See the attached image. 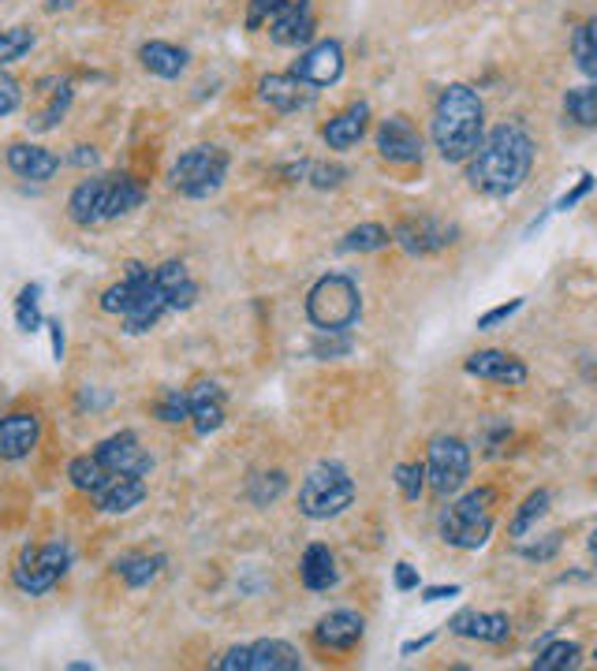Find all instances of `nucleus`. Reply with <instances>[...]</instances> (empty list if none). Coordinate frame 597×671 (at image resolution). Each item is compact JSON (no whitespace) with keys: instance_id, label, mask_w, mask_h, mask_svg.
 Masks as SVG:
<instances>
[{"instance_id":"393cba45","label":"nucleus","mask_w":597,"mask_h":671,"mask_svg":"<svg viewBox=\"0 0 597 671\" xmlns=\"http://www.w3.org/2000/svg\"><path fill=\"white\" fill-rule=\"evenodd\" d=\"M149 273H154L149 265H143V262H127L124 280H119V284H113V287H108V292L102 295V310H105V314H119V317H124L127 310L138 303V295L146 292Z\"/></svg>"},{"instance_id":"a19ab883","label":"nucleus","mask_w":597,"mask_h":671,"mask_svg":"<svg viewBox=\"0 0 597 671\" xmlns=\"http://www.w3.org/2000/svg\"><path fill=\"white\" fill-rule=\"evenodd\" d=\"M157 418L168 426H179V422H191V399L187 392H179V388H168L161 396V403H157Z\"/></svg>"},{"instance_id":"f3484780","label":"nucleus","mask_w":597,"mask_h":671,"mask_svg":"<svg viewBox=\"0 0 597 671\" xmlns=\"http://www.w3.org/2000/svg\"><path fill=\"white\" fill-rule=\"evenodd\" d=\"M4 161L19 179H30V184H49V179L60 172V157L49 146H38V143L8 146Z\"/></svg>"},{"instance_id":"7ed1b4c3","label":"nucleus","mask_w":597,"mask_h":671,"mask_svg":"<svg viewBox=\"0 0 597 671\" xmlns=\"http://www.w3.org/2000/svg\"><path fill=\"white\" fill-rule=\"evenodd\" d=\"M358 314H363V295L355 280L344 273L322 276L306 295V317L317 333H344L358 322Z\"/></svg>"},{"instance_id":"6e6552de","label":"nucleus","mask_w":597,"mask_h":671,"mask_svg":"<svg viewBox=\"0 0 597 671\" xmlns=\"http://www.w3.org/2000/svg\"><path fill=\"white\" fill-rule=\"evenodd\" d=\"M471 478V448L460 437H437L426 459V482L437 496H455Z\"/></svg>"},{"instance_id":"473e14b6","label":"nucleus","mask_w":597,"mask_h":671,"mask_svg":"<svg viewBox=\"0 0 597 671\" xmlns=\"http://www.w3.org/2000/svg\"><path fill=\"white\" fill-rule=\"evenodd\" d=\"M549 504H553V493H549V489H537V493H531V496H526L523 504H520V511L512 515V523H507V534H512V537H526L537 518H542L545 511H549Z\"/></svg>"},{"instance_id":"dca6fc26","label":"nucleus","mask_w":597,"mask_h":671,"mask_svg":"<svg viewBox=\"0 0 597 671\" xmlns=\"http://www.w3.org/2000/svg\"><path fill=\"white\" fill-rule=\"evenodd\" d=\"M314 0H287L281 15L269 23V38L276 45H306L314 38Z\"/></svg>"},{"instance_id":"20e7f679","label":"nucleus","mask_w":597,"mask_h":671,"mask_svg":"<svg viewBox=\"0 0 597 671\" xmlns=\"http://www.w3.org/2000/svg\"><path fill=\"white\" fill-rule=\"evenodd\" d=\"M493 504L496 493L493 489H474V493L460 496L455 504H448L437 518L441 526V541L452 548H482L493 534Z\"/></svg>"},{"instance_id":"f8f14e48","label":"nucleus","mask_w":597,"mask_h":671,"mask_svg":"<svg viewBox=\"0 0 597 671\" xmlns=\"http://www.w3.org/2000/svg\"><path fill=\"white\" fill-rule=\"evenodd\" d=\"M42 440V418L34 410H15V415L0 418V459L4 463H19L38 448Z\"/></svg>"},{"instance_id":"37998d69","label":"nucleus","mask_w":597,"mask_h":671,"mask_svg":"<svg viewBox=\"0 0 597 671\" xmlns=\"http://www.w3.org/2000/svg\"><path fill=\"white\" fill-rule=\"evenodd\" d=\"M352 347H355V339H352V333H322L314 339V358H344V355H352Z\"/></svg>"},{"instance_id":"2f4dec72","label":"nucleus","mask_w":597,"mask_h":671,"mask_svg":"<svg viewBox=\"0 0 597 671\" xmlns=\"http://www.w3.org/2000/svg\"><path fill=\"white\" fill-rule=\"evenodd\" d=\"M284 176L306 179V184L328 190V187H341V184H344V179H347V168H344V165H325V161H303V165H287Z\"/></svg>"},{"instance_id":"6e6d98bb","label":"nucleus","mask_w":597,"mask_h":671,"mask_svg":"<svg viewBox=\"0 0 597 671\" xmlns=\"http://www.w3.org/2000/svg\"><path fill=\"white\" fill-rule=\"evenodd\" d=\"M430 642H433V635L418 638V642H404V649H400V653H404V657H415V653H422V649L430 646Z\"/></svg>"},{"instance_id":"39448f33","label":"nucleus","mask_w":597,"mask_h":671,"mask_svg":"<svg viewBox=\"0 0 597 671\" xmlns=\"http://www.w3.org/2000/svg\"><path fill=\"white\" fill-rule=\"evenodd\" d=\"M355 504V482L341 463H322L306 474L303 489H298V511L314 523L344 515Z\"/></svg>"},{"instance_id":"8fccbe9b","label":"nucleus","mask_w":597,"mask_h":671,"mask_svg":"<svg viewBox=\"0 0 597 671\" xmlns=\"http://www.w3.org/2000/svg\"><path fill=\"white\" fill-rule=\"evenodd\" d=\"M520 306H523V298H512V303H504V306H493L490 314H482V317H478V328H482V333H485V328H493V325L507 322V317H512Z\"/></svg>"},{"instance_id":"9d476101","label":"nucleus","mask_w":597,"mask_h":671,"mask_svg":"<svg viewBox=\"0 0 597 671\" xmlns=\"http://www.w3.org/2000/svg\"><path fill=\"white\" fill-rule=\"evenodd\" d=\"M377 154L388 165H418L422 161V135L407 116H388L377 127Z\"/></svg>"},{"instance_id":"79ce46f5","label":"nucleus","mask_w":597,"mask_h":671,"mask_svg":"<svg viewBox=\"0 0 597 671\" xmlns=\"http://www.w3.org/2000/svg\"><path fill=\"white\" fill-rule=\"evenodd\" d=\"M392 474H396V485H400L404 500H407V504H415V500L422 496V489H426V466L422 463H400Z\"/></svg>"},{"instance_id":"49530a36","label":"nucleus","mask_w":597,"mask_h":671,"mask_svg":"<svg viewBox=\"0 0 597 671\" xmlns=\"http://www.w3.org/2000/svg\"><path fill=\"white\" fill-rule=\"evenodd\" d=\"M19 105H23V90H19V83L12 75L0 72V119L12 116Z\"/></svg>"},{"instance_id":"c85d7f7f","label":"nucleus","mask_w":597,"mask_h":671,"mask_svg":"<svg viewBox=\"0 0 597 671\" xmlns=\"http://www.w3.org/2000/svg\"><path fill=\"white\" fill-rule=\"evenodd\" d=\"M165 564H168L165 556H146V553H135V556H119L113 570H116V575L124 578V583L132 586V589H143V586L154 583L157 575H161Z\"/></svg>"},{"instance_id":"f704fd0d","label":"nucleus","mask_w":597,"mask_h":671,"mask_svg":"<svg viewBox=\"0 0 597 671\" xmlns=\"http://www.w3.org/2000/svg\"><path fill=\"white\" fill-rule=\"evenodd\" d=\"M67 478H72V485H75V489H83V493L94 496L97 489L105 485L108 470L102 466V459L90 452V455H78V459H72V463H67Z\"/></svg>"},{"instance_id":"2eb2a0df","label":"nucleus","mask_w":597,"mask_h":671,"mask_svg":"<svg viewBox=\"0 0 597 671\" xmlns=\"http://www.w3.org/2000/svg\"><path fill=\"white\" fill-rule=\"evenodd\" d=\"M292 75H298L303 83H311V86H333L336 78L344 75V49H341V42L325 38V42L311 45L303 56L295 60Z\"/></svg>"},{"instance_id":"72a5a7b5","label":"nucleus","mask_w":597,"mask_h":671,"mask_svg":"<svg viewBox=\"0 0 597 671\" xmlns=\"http://www.w3.org/2000/svg\"><path fill=\"white\" fill-rule=\"evenodd\" d=\"M572 56H575V67H579L583 75L597 78V19H590V23H583V27H575Z\"/></svg>"},{"instance_id":"c756f323","label":"nucleus","mask_w":597,"mask_h":671,"mask_svg":"<svg viewBox=\"0 0 597 671\" xmlns=\"http://www.w3.org/2000/svg\"><path fill=\"white\" fill-rule=\"evenodd\" d=\"M146 202V187L138 184L135 176L127 172H116V184H113V202H108V220H119L127 213H135L138 206Z\"/></svg>"},{"instance_id":"cd10ccee","label":"nucleus","mask_w":597,"mask_h":671,"mask_svg":"<svg viewBox=\"0 0 597 671\" xmlns=\"http://www.w3.org/2000/svg\"><path fill=\"white\" fill-rule=\"evenodd\" d=\"M295 668H303V657H298L295 646L281 642V638H262V642L251 646L247 671H295Z\"/></svg>"},{"instance_id":"3c124183","label":"nucleus","mask_w":597,"mask_h":671,"mask_svg":"<svg viewBox=\"0 0 597 671\" xmlns=\"http://www.w3.org/2000/svg\"><path fill=\"white\" fill-rule=\"evenodd\" d=\"M396 589H400V594L418 589V570L411 564H396Z\"/></svg>"},{"instance_id":"a211bd4d","label":"nucleus","mask_w":597,"mask_h":671,"mask_svg":"<svg viewBox=\"0 0 597 671\" xmlns=\"http://www.w3.org/2000/svg\"><path fill=\"white\" fill-rule=\"evenodd\" d=\"M363 616L352 612V608H336V612H328L322 623L314 627V638L322 649H333V653H352V649L363 642Z\"/></svg>"},{"instance_id":"603ef678","label":"nucleus","mask_w":597,"mask_h":671,"mask_svg":"<svg viewBox=\"0 0 597 671\" xmlns=\"http://www.w3.org/2000/svg\"><path fill=\"white\" fill-rule=\"evenodd\" d=\"M49 325V339H53V358L60 363L64 358V325H60V317H45Z\"/></svg>"},{"instance_id":"423d86ee","label":"nucleus","mask_w":597,"mask_h":671,"mask_svg":"<svg viewBox=\"0 0 597 671\" xmlns=\"http://www.w3.org/2000/svg\"><path fill=\"white\" fill-rule=\"evenodd\" d=\"M72 567V548L64 541H49V545H30L19 553L15 567H12V583L19 594L30 597H45L60 578L67 575Z\"/></svg>"},{"instance_id":"412c9836","label":"nucleus","mask_w":597,"mask_h":671,"mask_svg":"<svg viewBox=\"0 0 597 671\" xmlns=\"http://www.w3.org/2000/svg\"><path fill=\"white\" fill-rule=\"evenodd\" d=\"M463 369L478 380H496V385H523L526 380V366L507 350H474Z\"/></svg>"},{"instance_id":"864d4df0","label":"nucleus","mask_w":597,"mask_h":671,"mask_svg":"<svg viewBox=\"0 0 597 671\" xmlns=\"http://www.w3.org/2000/svg\"><path fill=\"white\" fill-rule=\"evenodd\" d=\"M72 165H78V168H94L97 165V149L94 146H75V154H72Z\"/></svg>"},{"instance_id":"9b49d317","label":"nucleus","mask_w":597,"mask_h":671,"mask_svg":"<svg viewBox=\"0 0 597 671\" xmlns=\"http://www.w3.org/2000/svg\"><path fill=\"white\" fill-rule=\"evenodd\" d=\"M94 455L102 459V466L108 470V474H138L146 478L149 470H154V459H149V452L143 444H138L135 433H116L102 440V444L94 448Z\"/></svg>"},{"instance_id":"b1692460","label":"nucleus","mask_w":597,"mask_h":671,"mask_svg":"<svg viewBox=\"0 0 597 671\" xmlns=\"http://www.w3.org/2000/svg\"><path fill=\"white\" fill-rule=\"evenodd\" d=\"M366 124H370V105L358 102L352 108H344V113H336L328 124L322 127V138L328 149H352L358 138L366 135Z\"/></svg>"},{"instance_id":"a878e982","label":"nucleus","mask_w":597,"mask_h":671,"mask_svg":"<svg viewBox=\"0 0 597 671\" xmlns=\"http://www.w3.org/2000/svg\"><path fill=\"white\" fill-rule=\"evenodd\" d=\"M298 578H303L306 589H314V594H325V589H333L341 583V567H336V556L328 553V545H311L298 559Z\"/></svg>"},{"instance_id":"4d7b16f0","label":"nucleus","mask_w":597,"mask_h":671,"mask_svg":"<svg viewBox=\"0 0 597 671\" xmlns=\"http://www.w3.org/2000/svg\"><path fill=\"white\" fill-rule=\"evenodd\" d=\"M586 545H590V556H594V564H597V526L590 530V541H586Z\"/></svg>"},{"instance_id":"e433bc0d","label":"nucleus","mask_w":597,"mask_h":671,"mask_svg":"<svg viewBox=\"0 0 597 671\" xmlns=\"http://www.w3.org/2000/svg\"><path fill=\"white\" fill-rule=\"evenodd\" d=\"M564 113L575 119L579 127H597V86H579L567 90Z\"/></svg>"},{"instance_id":"5fc2aeb1","label":"nucleus","mask_w":597,"mask_h":671,"mask_svg":"<svg viewBox=\"0 0 597 671\" xmlns=\"http://www.w3.org/2000/svg\"><path fill=\"white\" fill-rule=\"evenodd\" d=\"M444 597H460V586H430L422 594V600H444Z\"/></svg>"},{"instance_id":"bf43d9fd","label":"nucleus","mask_w":597,"mask_h":671,"mask_svg":"<svg viewBox=\"0 0 597 671\" xmlns=\"http://www.w3.org/2000/svg\"><path fill=\"white\" fill-rule=\"evenodd\" d=\"M594 657H597V649H594Z\"/></svg>"},{"instance_id":"c03bdc74","label":"nucleus","mask_w":597,"mask_h":671,"mask_svg":"<svg viewBox=\"0 0 597 671\" xmlns=\"http://www.w3.org/2000/svg\"><path fill=\"white\" fill-rule=\"evenodd\" d=\"M284 4H287V0H251V8H247V30L269 27L276 15H281Z\"/></svg>"},{"instance_id":"0eeeda50","label":"nucleus","mask_w":597,"mask_h":671,"mask_svg":"<svg viewBox=\"0 0 597 671\" xmlns=\"http://www.w3.org/2000/svg\"><path fill=\"white\" fill-rule=\"evenodd\" d=\"M228 176V154L221 146H195L172 165V187L184 198H209Z\"/></svg>"},{"instance_id":"ddd939ff","label":"nucleus","mask_w":597,"mask_h":671,"mask_svg":"<svg viewBox=\"0 0 597 671\" xmlns=\"http://www.w3.org/2000/svg\"><path fill=\"white\" fill-rule=\"evenodd\" d=\"M392 239L407 250V254L422 258V254H437V250L452 247L455 228L444 224V220H433V217H418V220H404V224L392 232Z\"/></svg>"},{"instance_id":"c9c22d12","label":"nucleus","mask_w":597,"mask_h":671,"mask_svg":"<svg viewBox=\"0 0 597 671\" xmlns=\"http://www.w3.org/2000/svg\"><path fill=\"white\" fill-rule=\"evenodd\" d=\"M15 325L23 333H38L45 325L42 317V284H27L15 298Z\"/></svg>"},{"instance_id":"5701e85b","label":"nucleus","mask_w":597,"mask_h":671,"mask_svg":"<svg viewBox=\"0 0 597 671\" xmlns=\"http://www.w3.org/2000/svg\"><path fill=\"white\" fill-rule=\"evenodd\" d=\"M448 630L460 638H474V642L501 646L512 638V619L504 612H460L452 623H448Z\"/></svg>"},{"instance_id":"4be33fe9","label":"nucleus","mask_w":597,"mask_h":671,"mask_svg":"<svg viewBox=\"0 0 597 671\" xmlns=\"http://www.w3.org/2000/svg\"><path fill=\"white\" fill-rule=\"evenodd\" d=\"M187 399H191V426L198 437H209L224 426V392L213 380H198L195 388H187Z\"/></svg>"},{"instance_id":"4c0bfd02","label":"nucleus","mask_w":597,"mask_h":671,"mask_svg":"<svg viewBox=\"0 0 597 671\" xmlns=\"http://www.w3.org/2000/svg\"><path fill=\"white\" fill-rule=\"evenodd\" d=\"M34 45H38V34H34L30 27H8V30H0V67H4V64H15V60H23Z\"/></svg>"},{"instance_id":"bb28decb","label":"nucleus","mask_w":597,"mask_h":671,"mask_svg":"<svg viewBox=\"0 0 597 671\" xmlns=\"http://www.w3.org/2000/svg\"><path fill=\"white\" fill-rule=\"evenodd\" d=\"M138 60H143V67L149 75L157 78H179L187 72V64H191V53L187 49H179L172 42H146L138 49Z\"/></svg>"},{"instance_id":"aec40b11","label":"nucleus","mask_w":597,"mask_h":671,"mask_svg":"<svg viewBox=\"0 0 597 671\" xmlns=\"http://www.w3.org/2000/svg\"><path fill=\"white\" fill-rule=\"evenodd\" d=\"M38 97H45V105L38 108V113H30L27 127H30V132H53L60 119L67 116V108H72L75 90H72L67 78L53 75V78H42V83H38Z\"/></svg>"},{"instance_id":"7c9ffc66","label":"nucleus","mask_w":597,"mask_h":671,"mask_svg":"<svg viewBox=\"0 0 597 671\" xmlns=\"http://www.w3.org/2000/svg\"><path fill=\"white\" fill-rule=\"evenodd\" d=\"M575 664H579V646L542 638V646H537V653H534V671H567Z\"/></svg>"},{"instance_id":"58836bf2","label":"nucleus","mask_w":597,"mask_h":671,"mask_svg":"<svg viewBox=\"0 0 597 671\" xmlns=\"http://www.w3.org/2000/svg\"><path fill=\"white\" fill-rule=\"evenodd\" d=\"M392 243V235L385 232L381 224H358L352 228V232L344 235V250H358V254H370V250H381Z\"/></svg>"},{"instance_id":"6ab92c4d","label":"nucleus","mask_w":597,"mask_h":671,"mask_svg":"<svg viewBox=\"0 0 597 671\" xmlns=\"http://www.w3.org/2000/svg\"><path fill=\"white\" fill-rule=\"evenodd\" d=\"M143 500H146V478L138 474H108L105 485L94 493V504L97 511H105V515H127V511H135Z\"/></svg>"},{"instance_id":"f257e3e1","label":"nucleus","mask_w":597,"mask_h":671,"mask_svg":"<svg viewBox=\"0 0 597 671\" xmlns=\"http://www.w3.org/2000/svg\"><path fill=\"white\" fill-rule=\"evenodd\" d=\"M531 168H534V138L520 124H501L474 149L471 165H467V179L482 195L507 198L526 184Z\"/></svg>"},{"instance_id":"4468645a","label":"nucleus","mask_w":597,"mask_h":671,"mask_svg":"<svg viewBox=\"0 0 597 671\" xmlns=\"http://www.w3.org/2000/svg\"><path fill=\"white\" fill-rule=\"evenodd\" d=\"M258 97L276 108V113H303V108H311L317 102V86L303 83L298 75H265L262 83H258Z\"/></svg>"},{"instance_id":"a18cd8bd","label":"nucleus","mask_w":597,"mask_h":671,"mask_svg":"<svg viewBox=\"0 0 597 671\" xmlns=\"http://www.w3.org/2000/svg\"><path fill=\"white\" fill-rule=\"evenodd\" d=\"M561 545H564V534H545V541H537V545H523L520 556L531 559V564H545V559L561 553Z\"/></svg>"},{"instance_id":"09e8293b","label":"nucleus","mask_w":597,"mask_h":671,"mask_svg":"<svg viewBox=\"0 0 597 671\" xmlns=\"http://www.w3.org/2000/svg\"><path fill=\"white\" fill-rule=\"evenodd\" d=\"M247 664H251V646H235L217 660V671H247Z\"/></svg>"},{"instance_id":"de8ad7c7","label":"nucleus","mask_w":597,"mask_h":671,"mask_svg":"<svg viewBox=\"0 0 597 671\" xmlns=\"http://www.w3.org/2000/svg\"><path fill=\"white\" fill-rule=\"evenodd\" d=\"M594 184H597L594 176H583L579 184H575L572 190H567V195H564L561 202H556L553 209H556V213H567V209H575V206H579L583 198H586V195H590V190H594Z\"/></svg>"},{"instance_id":"1a4fd4ad","label":"nucleus","mask_w":597,"mask_h":671,"mask_svg":"<svg viewBox=\"0 0 597 671\" xmlns=\"http://www.w3.org/2000/svg\"><path fill=\"white\" fill-rule=\"evenodd\" d=\"M113 184H116V172L83 179V184L72 190V198H67V217H72L78 228L105 224L108 202H113Z\"/></svg>"},{"instance_id":"13d9d810","label":"nucleus","mask_w":597,"mask_h":671,"mask_svg":"<svg viewBox=\"0 0 597 671\" xmlns=\"http://www.w3.org/2000/svg\"><path fill=\"white\" fill-rule=\"evenodd\" d=\"M49 12H56V8H72V0H49Z\"/></svg>"},{"instance_id":"f03ea898","label":"nucleus","mask_w":597,"mask_h":671,"mask_svg":"<svg viewBox=\"0 0 597 671\" xmlns=\"http://www.w3.org/2000/svg\"><path fill=\"white\" fill-rule=\"evenodd\" d=\"M485 105L471 86L452 83L441 90L433 105V146L448 165L471 161L474 149L482 146Z\"/></svg>"},{"instance_id":"ea45409f","label":"nucleus","mask_w":597,"mask_h":671,"mask_svg":"<svg viewBox=\"0 0 597 671\" xmlns=\"http://www.w3.org/2000/svg\"><path fill=\"white\" fill-rule=\"evenodd\" d=\"M284 489H287V478L281 474V470H269V474H254L251 478V485H247V496H251L258 507H265V504H273V500L281 496Z\"/></svg>"}]
</instances>
